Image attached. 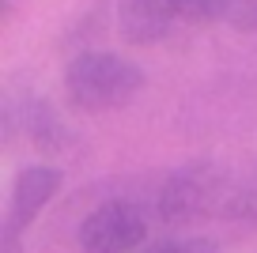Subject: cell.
I'll return each mask as SVG.
<instances>
[{
  "label": "cell",
  "mask_w": 257,
  "mask_h": 253,
  "mask_svg": "<svg viewBox=\"0 0 257 253\" xmlns=\"http://www.w3.org/2000/svg\"><path fill=\"white\" fill-rule=\"evenodd\" d=\"M144 91V68L121 53L91 49L68 61L64 68V98L80 113H110L128 106Z\"/></svg>",
  "instance_id": "6da1fadb"
},
{
  "label": "cell",
  "mask_w": 257,
  "mask_h": 253,
  "mask_svg": "<svg viewBox=\"0 0 257 253\" xmlns=\"http://www.w3.org/2000/svg\"><path fill=\"white\" fill-rule=\"evenodd\" d=\"M219 208H231V197H227V182L212 166H189L170 178L159 193V215L167 223L204 219Z\"/></svg>",
  "instance_id": "7a4b0ae2"
},
{
  "label": "cell",
  "mask_w": 257,
  "mask_h": 253,
  "mask_svg": "<svg viewBox=\"0 0 257 253\" xmlns=\"http://www.w3.org/2000/svg\"><path fill=\"white\" fill-rule=\"evenodd\" d=\"M83 253H137L148 242V219L128 200H106L80 223Z\"/></svg>",
  "instance_id": "3957f363"
},
{
  "label": "cell",
  "mask_w": 257,
  "mask_h": 253,
  "mask_svg": "<svg viewBox=\"0 0 257 253\" xmlns=\"http://www.w3.org/2000/svg\"><path fill=\"white\" fill-rule=\"evenodd\" d=\"M61 185H64V174L57 166L34 163L19 170L16 185H12V204H8V245H16V238L38 219V212L61 193Z\"/></svg>",
  "instance_id": "277c9868"
},
{
  "label": "cell",
  "mask_w": 257,
  "mask_h": 253,
  "mask_svg": "<svg viewBox=\"0 0 257 253\" xmlns=\"http://www.w3.org/2000/svg\"><path fill=\"white\" fill-rule=\"evenodd\" d=\"M178 4L174 0H121L117 4V27L121 38L133 46H155L170 34L178 23Z\"/></svg>",
  "instance_id": "5b68a950"
},
{
  "label": "cell",
  "mask_w": 257,
  "mask_h": 253,
  "mask_svg": "<svg viewBox=\"0 0 257 253\" xmlns=\"http://www.w3.org/2000/svg\"><path fill=\"white\" fill-rule=\"evenodd\" d=\"M137 253H223V245L212 238H167V242L144 245Z\"/></svg>",
  "instance_id": "8992f818"
},
{
  "label": "cell",
  "mask_w": 257,
  "mask_h": 253,
  "mask_svg": "<svg viewBox=\"0 0 257 253\" xmlns=\"http://www.w3.org/2000/svg\"><path fill=\"white\" fill-rule=\"evenodd\" d=\"M219 19L234 31H257V0H219Z\"/></svg>",
  "instance_id": "52a82bcc"
}]
</instances>
